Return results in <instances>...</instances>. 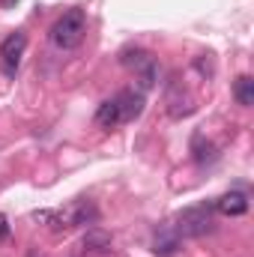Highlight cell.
Segmentation results:
<instances>
[{
  "mask_svg": "<svg viewBox=\"0 0 254 257\" xmlns=\"http://www.w3.org/2000/svg\"><path fill=\"white\" fill-rule=\"evenodd\" d=\"M84 33H87V15H84V9H69V12H63V15L51 24L48 39H51L54 48L72 51V48L81 45Z\"/></svg>",
  "mask_w": 254,
  "mask_h": 257,
  "instance_id": "cell-1",
  "label": "cell"
},
{
  "mask_svg": "<svg viewBox=\"0 0 254 257\" xmlns=\"http://www.w3.org/2000/svg\"><path fill=\"white\" fill-rule=\"evenodd\" d=\"M212 224H215V218H212L209 206H191L177 218L174 230H177L180 239H197V236H206L212 230Z\"/></svg>",
  "mask_w": 254,
  "mask_h": 257,
  "instance_id": "cell-2",
  "label": "cell"
},
{
  "mask_svg": "<svg viewBox=\"0 0 254 257\" xmlns=\"http://www.w3.org/2000/svg\"><path fill=\"white\" fill-rule=\"evenodd\" d=\"M24 48H27V33L24 30H15V33H9L3 39V45H0V66H3V75L6 78H15Z\"/></svg>",
  "mask_w": 254,
  "mask_h": 257,
  "instance_id": "cell-3",
  "label": "cell"
},
{
  "mask_svg": "<svg viewBox=\"0 0 254 257\" xmlns=\"http://www.w3.org/2000/svg\"><path fill=\"white\" fill-rule=\"evenodd\" d=\"M165 102H168V114L174 120H183V117H189L191 111H194V99H191L183 87H171V93H168Z\"/></svg>",
  "mask_w": 254,
  "mask_h": 257,
  "instance_id": "cell-4",
  "label": "cell"
},
{
  "mask_svg": "<svg viewBox=\"0 0 254 257\" xmlns=\"http://www.w3.org/2000/svg\"><path fill=\"white\" fill-rule=\"evenodd\" d=\"M215 209L221 212V215H245L248 212V194L245 192H227L221 194L218 200H215Z\"/></svg>",
  "mask_w": 254,
  "mask_h": 257,
  "instance_id": "cell-5",
  "label": "cell"
},
{
  "mask_svg": "<svg viewBox=\"0 0 254 257\" xmlns=\"http://www.w3.org/2000/svg\"><path fill=\"white\" fill-rule=\"evenodd\" d=\"M180 236H177V230L174 227H165V230H159L156 233V239H153V251L159 257H174L180 251Z\"/></svg>",
  "mask_w": 254,
  "mask_h": 257,
  "instance_id": "cell-6",
  "label": "cell"
},
{
  "mask_svg": "<svg viewBox=\"0 0 254 257\" xmlns=\"http://www.w3.org/2000/svg\"><path fill=\"white\" fill-rule=\"evenodd\" d=\"M117 105H120V114H123V120H135V117H141V111H144V93L138 90H123L120 96H117Z\"/></svg>",
  "mask_w": 254,
  "mask_h": 257,
  "instance_id": "cell-7",
  "label": "cell"
},
{
  "mask_svg": "<svg viewBox=\"0 0 254 257\" xmlns=\"http://www.w3.org/2000/svg\"><path fill=\"white\" fill-rule=\"evenodd\" d=\"M96 123H99L102 128H114L117 123H123V114H120L117 99H105V102L99 105V111H96Z\"/></svg>",
  "mask_w": 254,
  "mask_h": 257,
  "instance_id": "cell-8",
  "label": "cell"
},
{
  "mask_svg": "<svg viewBox=\"0 0 254 257\" xmlns=\"http://www.w3.org/2000/svg\"><path fill=\"white\" fill-rule=\"evenodd\" d=\"M233 96L242 108H251L254 105V78L251 75H239L236 84H233Z\"/></svg>",
  "mask_w": 254,
  "mask_h": 257,
  "instance_id": "cell-9",
  "label": "cell"
},
{
  "mask_svg": "<svg viewBox=\"0 0 254 257\" xmlns=\"http://www.w3.org/2000/svg\"><path fill=\"white\" fill-rule=\"evenodd\" d=\"M150 60H153V57H150L144 48H126V51L120 54V63L129 66V69H141V66H147Z\"/></svg>",
  "mask_w": 254,
  "mask_h": 257,
  "instance_id": "cell-10",
  "label": "cell"
},
{
  "mask_svg": "<svg viewBox=\"0 0 254 257\" xmlns=\"http://www.w3.org/2000/svg\"><path fill=\"white\" fill-rule=\"evenodd\" d=\"M84 248H90V251H108L111 248V236L105 230H90L84 236Z\"/></svg>",
  "mask_w": 254,
  "mask_h": 257,
  "instance_id": "cell-11",
  "label": "cell"
},
{
  "mask_svg": "<svg viewBox=\"0 0 254 257\" xmlns=\"http://www.w3.org/2000/svg\"><path fill=\"white\" fill-rule=\"evenodd\" d=\"M156 75H159V69H156V63L150 60L147 66H141L138 69V81H141V93H147L153 84H156Z\"/></svg>",
  "mask_w": 254,
  "mask_h": 257,
  "instance_id": "cell-12",
  "label": "cell"
},
{
  "mask_svg": "<svg viewBox=\"0 0 254 257\" xmlns=\"http://www.w3.org/2000/svg\"><path fill=\"white\" fill-rule=\"evenodd\" d=\"M3 236H9V224H6V218L0 215V239H3Z\"/></svg>",
  "mask_w": 254,
  "mask_h": 257,
  "instance_id": "cell-13",
  "label": "cell"
},
{
  "mask_svg": "<svg viewBox=\"0 0 254 257\" xmlns=\"http://www.w3.org/2000/svg\"><path fill=\"white\" fill-rule=\"evenodd\" d=\"M12 3H15V0H3V6H12Z\"/></svg>",
  "mask_w": 254,
  "mask_h": 257,
  "instance_id": "cell-14",
  "label": "cell"
}]
</instances>
